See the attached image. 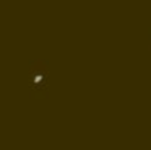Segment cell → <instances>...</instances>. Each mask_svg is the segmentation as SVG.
<instances>
[{"instance_id": "6da1fadb", "label": "cell", "mask_w": 151, "mask_h": 150, "mask_svg": "<svg viewBox=\"0 0 151 150\" xmlns=\"http://www.w3.org/2000/svg\"><path fill=\"white\" fill-rule=\"evenodd\" d=\"M43 80V76L42 74H37V76L34 78V83H39V82H42Z\"/></svg>"}]
</instances>
